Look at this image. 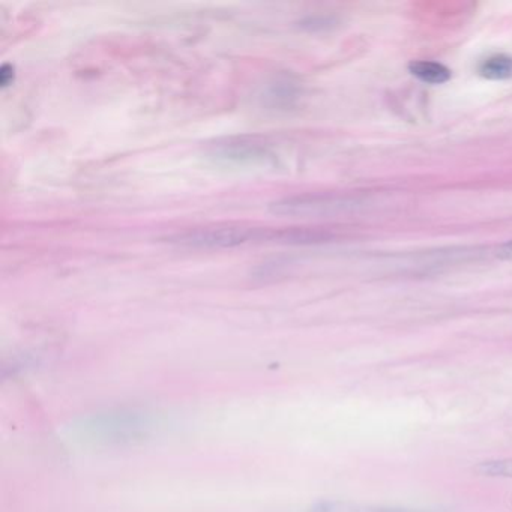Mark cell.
<instances>
[{
  "instance_id": "9",
  "label": "cell",
  "mask_w": 512,
  "mask_h": 512,
  "mask_svg": "<svg viewBox=\"0 0 512 512\" xmlns=\"http://www.w3.org/2000/svg\"><path fill=\"white\" fill-rule=\"evenodd\" d=\"M496 256L502 260H512V242H506V244L500 245L497 248Z\"/></svg>"
},
{
  "instance_id": "2",
  "label": "cell",
  "mask_w": 512,
  "mask_h": 512,
  "mask_svg": "<svg viewBox=\"0 0 512 512\" xmlns=\"http://www.w3.org/2000/svg\"><path fill=\"white\" fill-rule=\"evenodd\" d=\"M272 238L274 229L268 227L226 223L182 230L167 236L166 242L194 250H226L254 242H272Z\"/></svg>"
},
{
  "instance_id": "3",
  "label": "cell",
  "mask_w": 512,
  "mask_h": 512,
  "mask_svg": "<svg viewBox=\"0 0 512 512\" xmlns=\"http://www.w3.org/2000/svg\"><path fill=\"white\" fill-rule=\"evenodd\" d=\"M212 154L230 163L265 164L271 160V146L259 137H232L212 146Z\"/></svg>"
},
{
  "instance_id": "8",
  "label": "cell",
  "mask_w": 512,
  "mask_h": 512,
  "mask_svg": "<svg viewBox=\"0 0 512 512\" xmlns=\"http://www.w3.org/2000/svg\"><path fill=\"white\" fill-rule=\"evenodd\" d=\"M14 79V68L11 65H4L2 68V73H0V82H2V86L10 85L11 80Z\"/></svg>"
},
{
  "instance_id": "5",
  "label": "cell",
  "mask_w": 512,
  "mask_h": 512,
  "mask_svg": "<svg viewBox=\"0 0 512 512\" xmlns=\"http://www.w3.org/2000/svg\"><path fill=\"white\" fill-rule=\"evenodd\" d=\"M409 71L424 83L430 85H442L451 79V71L439 62L415 61L409 65Z\"/></svg>"
},
{
  "instance_id": "4",
  "label": "cell",
  "mask_w": 512,
  "mask_h": 512,
  "mask_svg": "<svg viewBox=\"0 0 512 512\" xmlns=\"http://www.w3.org/2000/svg\"><path fill=\"white\" fill-rule=\"evenodd\" d=\"M308 512H436L431 509L404 508V506L358 505L347 502H320Z\"/></svg>"
},
{
  "instance_id": "1",
  "label": "cell",
  "mask_w": 512,
  "mask_h": 512,
  "mask_svg": "<svg viewBox=\"0 0 512 512\" xmlns=\"http://www.w3.org/2000/svg\"><path fill=\"white\" fill-rule=\"evenodd\" d=\"M158 419L143 410L122 409L89 416L76 425V433L95 445L122 446L145 442L157 430Z\"/></svg>"
},
{
  "instance_id": "6",
  "label": "cell",
  "mask_w": 512,
  "mask_h": 512,
  "mask_svg": "<svg viewBox=\"0 0 512 512\" xmlns=\"http://www.w3.org/2000/svg\"><path fill=\"white\" fill-rule=\"evenodd\" d=\"M479 76L487 80H506L512 77V58L506 55H494L479 65Z\"/></svg>"
},
{
  "instance_id": "7",
  "label": "cell",
  "mask_w": 512,
  "mask_h": 512,
  "mask_svg": "<svg viewBox=\"0 0 512 512\" xmlns=\"http://www.w3.org/2000/svg\"><path fill=\"white\" fill-rule=\"evenodd\" d=\"M475 470L478 475L485 476V478L512 479V458L481 461Z\"/></svg>"
}]
</instances>
